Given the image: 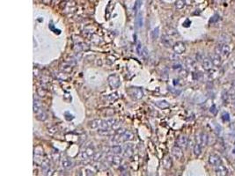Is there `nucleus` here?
I'll list each match as a JSON object with an SVG mask.
<instances>
[{
    "label": "nucleus",
    "instance_id": "a878e982",
    "mask_svg": "<svg viewBox=\"0 0 235 176\" xmlns=\"http://www.w3.org/2000/svg\"><path fill=\"white\" fill-rule=\"evenodd\" d=\"M159 35H160V28H159V27H157V28H155L152 31V33H151V37H152V39L155 40V39L158 38Z\"/></svg>",
    "mask_w": 235,
    "mask_h": 176
},
{
    "label": "nucleus",
    "instance_id": "5701e85b",
    "mask_svg": "<svg viewBox=\"0 0 235 176\" xmlns=\"http://www.w3.org/2000/svg\"><path fill=\"white\" fill-rule=\"evenodd\" d=\"M194 153L195 156H200L202 153V145L198 143H197L194 146Z\"/></svg>",
    "mask_w": 235,
    "mask_h": 176
},
{
    "label": "nucleus",
    "instance_id": "1a4fd4ad",
    "mask_svg": "<svg viewBox=\"0 0 235 176\" xmlns=\"http://www.w3.org/2000/svg\"><path fill=\"white\" fill-rule=\"evenodd\" d=\"M172 154L177 160H180L182 158H183V152H182V148L175 145L172 149Z\"/></svg>",
    "mask_w": 235,
    "mask_h": 176
},
{
    "label": "nucleus",
    "instance_id": "c85d7f7f",
    "mask_svg": "<svg viewBox=\"0 0 235 176\" xmlns=\"http://www.w3.org/2000/svg\"><path fill=\"white\" fill-rule=\"evenodd\" d=\"M82 172L84 173V175H94L95 174V171H93L92 169L89 168H83Z\"/></svg>",
    "mask_w": 235,
    "mask_h": 176
},
{
    "label": "nucleus",
    "instance_id": "a19ab883",
    "mask_svg": "<svg viewBox=\"0 0 235 176\" xmlns=\"http://www.w3.org/2000/svg\"><path fill=\"white\" fill-rule=\"evenodd\" d=\"M226 1V0H215V3L216 4H222V3H224Z\"/></svg>",
    "mask_w": 235,
    "mask_h": 176
},
{
    "label": "nucleus",
    "instance_id": "37998d69",
    "mask_svg": "<svg viewBox=\"0 0 235 176\" xmlns=\"http://www.w3.org/2000/svg\"><path fill=\"white\" fill-rule=\"evenodd\" d=\"M234 31H235V28H234Z\"/></svg>",
    "mask_w": 235,
    "mask_h": 176
},
{
    "label": "nucleus",
    "instance_id": "9b49d317",
    "mask_svg": "<svg viewBox=\"0 0 235 176\" xmlns=\"http://www.w3.org/2000/svg\"><path fill=\"white\" fill-rule=\"evenodd\" d=\"M61 165L62 167L65 170H68L73 167V161L69 158H63L61 159Z\"/></svg>",
    "mask_w": 235,
    "mask_h": 176
},
{
    "label": "nucleus",
    "instance_id": "c9c22d12",
    "mask_svg": "<svg viewBox=\"0 0 235 176\" xmlns=\"http://www.w3.org/2000/svg\"><path fill=\"white\" fill-rule=\"evenodd\" d=\"M210 111H211V114H213V115H216V114H217V107H216V106H215V105H212V106L211 107V108H210Z\"/></svg>",
    "mask_w": 235,
    "mask_h": 176
},
{
    "label": "nucleus",
    "instance_id": "b1692460",
    "mask_svg": "<svg viewBox=\"0 0 235 176\" xmlns=\"http://www.w3.org/2000/svg\"><path fill=\"white\" fill-rule=\"evenodd\" d=\"M186 4H187L186 0H177V2L175 3V8L177 10H181L184 8Z\"/></svg>",
    "mask_w": 235,
    "mask_h": 176
},
{
    "label": "nucleus",
    "instance_id": "c756f323",
    "mask_svg": "<svg viewBox=\"0 0 235 176\" xmlns=\"http://www.w3.org/2000/svg\"><path fill=\"white\" fill-rule=\"evenodd\" d=\"M229 95L231 97H235V81H233L232 84L231 89L229 91Z\"/></svg>",
    "mask_w": 235,
    "mask_h": 176
},
{
    "label": "nucleus",
    "instance_id": "0eeeda50",
    "mask_svg": "<svg viewBox=\"0 0 235 176\" xmlns=\"http://www.w3.org/2000/svg\"><path fill=\"white\" fill-rule=\"evenodd\" d=\"M134 145L132 144H127L123 149V155L126 158H131L134 155Z\"/></svg>",
    "mask_w": 235,
    "mask_h": 176
},
{
    "label": "nucleus",
    "instance_id": "aec40b11",
    "mask_svg": "<svg viewBox=\"0 0 235 176\" xmlns=\"http://www.w3.org/2000/svg\"><path fill=\"white\" fill-rule=\"evenodd\" d=\"M110 152L113 153V154H115V155H120L123 152V149L122 148V146L118 145V144H114L111 147L110 149Z\"/></svg>",
    "mask_w": 235,
    "mask_h": 176
},
{
    "label": "nucleus",
    "instance_id": "79ce46f5",
    "mask_svg": "<svg viewBox=\"0 0 235 176\" xmlns=\"http://www.w3.org/2000/svg\"><path fill=\"white\" fill-rule=\"evenodd\" d=\"M234 109H235V103H234Z\"/></svg>",
    "mask_w": 235,
    "mask_h": 176
},
{
    "label": "nucleus",
    "instance_id": "f257e3e1",
    "mask_svg": "<svg viewBox=\"0 0 235 176\" xmlns=\"http://www.w3.org/2000/svg\"><path fill=\"white\" fill-rule=\"evenodd\" d=\"M95 153H96L95 147L93 143L90 142V143L84 145L83 149L81 150V152H80V158L83 160H88V159H93L94 157Z\"/></svg>",
    "mask_w": 235,
    "mask_h": 176
},
{
    "label": "nucleus",
    "instance_id": "f8f14e48",
    "mask_svg": "<svg viewBox=\"0 0 235 176\" xmlns=\"http://www.w3.org/2000/svg\"><path fill=\"white\" fill-rule=\"evenodd\" d=\"M210 57H211V60L212 62V64L214 66L216 67H219L221 66L222 64V59L220 57V55L217 54V53H212L210 55Z\"/></svg>",
    "mask_w": 235,
    "mask_h": 176
},
{
    "label": "nucleus",
    "instance_id": "ddd939ff",
    "mask_svg": "<svg viewBox=\"0 0 235 176\" xmlns=\"http://www.w3.org/2000/svg\"><path fill=\"white\" fill-rule=\"evenodd\" d=\"M215 173L217 176H226L228 175V170L227 168L223 166V165H218L217 167H216V170H215Z\"/></svg>",
    "mask_w": 235,
    "mask_h": 176
},
{
    "label": "nucleus",
    "instance_id": "39448f33",
    "mask_svg": "<svg viewBox=\"0 0 235 176\" xmlns=\"http://www.w3.org/2000/svg\"><path fill=\"white\" fill-rule=\"evenodd\" d=\"M108 85L112 89H117L121 85V79L117 74H111L108 78Z\"/></svg>",
    "mask_w": 235,
    "mask_h": 176
},
{
    "label": "nucleus",
    "instance_id": "cd10ccee",
    "mask_svg": "<svg viewBox=\"0 0 235 176\" xmlns=\"http://www.w3.org/2000/svg\"><path fill=\"white\" fill-rule=\"evenodd\" d=\"M136 24H137V28H142L143 27V16L141 13H139L137 16V19H136Z\"/></svg>",
    "mask_w": 235,
    "mask_h": 176
},
{
    "label": "nucleus",
    "instance_id": "6ab92c4d",
    "mask_svg": "<svg viewBox=\"0 0 235 176\" xmlns=\"http://www.w3.org/2000/svg\"><path fill=\"white\" fill-rule=\"evenodd\" d=\"M154 104L161 108V109H166V108H169V107H170V105H169V103L166 101V100L165 99H161V100H157V101L154 102Z\"/></svg>",
    "mask_w": 235,
    "mask_h": 176
},
{
    "label": "nucleus",
    "instance_id": "bb28decb",
    "mask_svg": "<svg viewBox=\"0 0 235 176\" xmlns=\"http://www.w3.org/2000/svg\"><path fill=\"white\" fill-rule=\"evenodd\" d=\"M161 42L163 43V45L165 47H170V46H172V41L169 39L168 37H166V36H163L162 37Z\"/></svg>",
    "mask_w": 235,
    "mask_h": 176
},
{
    "label": "nucleus",
    "instance_id": "4be33fe9",
    "mask_svg": "<svg viewBox=\"0 0 235 176\" xmlns=\"http://www.w3.org/2000/svg\"><path fill=\"white\" fill-rule=\"evenodd\" d=\"M36 119L39 120V121H45L47 119V114L42 109L40 112L36 113Z\"/></svg>",
    "mask_w": 235,
    "mask_h": 176
},
{
    "label": "nucleus",
    "instance_id": "58836bf2",
    "mask_svg": "<svg viewBox=\"0 0 235 176\" xmlns=\"http://www.w3.org/2000/svg\"><path fill=\"white\" fill-rule=\"evenodd\" d=\"M218 17H219V16H218L217 14H215V15H214V16L211 18V19L210 20V22H211H211H213V23H214V22L217 21V20L219 19V18H218Z\"/></svg>",
    "mask_w": 235,
    "mask_h": 176
},
{
    "label": "nucleus",
    "instance_id": "393cba45",
    "mask_svg": "<svg viewBox=\"0 0 235 176\" xmlns=\"http://www.w3.org/2000/svg\"><path fill=\"white\" fill-rule=\"evenodd\" d=\"M185 64L188 68H195V61L192 58H187L185 61Z\"/></svg>",
    "mask_w": 235,
    "mask_h": 176
},
{
    "label": "nucleus",
    "instance_id": "7ed1b4c3",
    "mask_svg": "<svg viewBox=\"0 0 235 176\" xmlns=\"http://www.w3.org/2000/svg\"><path fill=\"white\" fill-rule=\"evenodd\" d=\"M231 52V48L228 43H219L215 48V53L218 55H222L225 57H227Z\"/></svg>",
    "mask_w": 235,
    "mask_h": 176
},
{
    "label": "nucleus",
    "instance_id": "e433bc0d",
    "mask_svg": "<svg viewBox=\"0 0 235 176\" xmlns=\"http://www.w3.org/2000/svg\"><path fill=\"white\" fill-rule=\"evenodd\" d=\"M180 76L181 77H183V78H186L188 76V71L183 70V69H181L180 71Z\"/></svg>",
    "mask_w": 235,
    "mask_h": 176
},
{
    "label": "nucleus",
    "instance_id": "a211bd4d",
    "mask_svg": "<svg viewBox=\"0 0 235 176\" xmlns=\"http://www.w3.org/2000/svg\"><path fill=\"white\" fill-rule=\"evenodd\" d=\"M197 139L198 140V144H200L203 146H205L207 144H208V139H209V137H208V135H206L205 133H201L200 136H198V138H197Z\"/></svg>",
    "mask_w": 235,
    "mask_h": 176
},
{
    "label": "nucleus",
    "instance_id": "4c0bfd02",
    "mask_svg": "<svg viewBox=\"0 0 235 176\" xmlns=\"http://www.w3.org/2000/svg\"><path fill=\"white\" fill-rule=\"evenodd\" d=\"M203 55L201 54V53H197V60L198 61V62H203Z\"/></svg>",
    "mask_w": 235,
    "mask_h": 176
},
{
    "label": "nucleus",
    "instance_id": "dca6fc26",
    "mask_svg": "<svg viewBox=\"0 0 235 176\" xmlns=\"http://www.w3.org/2000/svg\"><path fill=\"white\" fill-rule=\"evenodd\" d=\"M101 124H102V120L94 119L89 122V127L93 130H98L101 127Z\"/></svg>",
    "mask_w": 235,
    "mask_h": 176
},
{
    "label": "nucleus",
    "instance_id": "6e6552de",
    "mask_svg": "<svg viewBox=\"0 0 235 176\" xmlns=\"http://www.w3.org/2000/svg\"><path fill=\"white\" fill-rule=\"evenodd\" d=\"M221 162H222L221 158L217 154H211L209 157V163H210V165L213 167H217L218 165L221 164Z\"/></svg>",
    "mask_w": 235,
    "mask_h": 176
},
{
    "label": "nucleus",
    "instance_id": "ea45409f",
    "mask_svg": "<svg viewBox=\"0 0 235 176\" xmlns=\"http://www.w3.org/2000/svg\"><path fill=\"white\" fill-rule=\"evenodd\" d=\"M190 24H191V21L189 19H186V21L183 22V27L185 28H189L190 26Z\"/></svg>",
    "mask_w": 235,
    "mask_h": 176
},
{
    "label": "nucleus",
    "instance_id": "f03ea898",
    "mask_svg": "<svg viewBox=\"0 0 235 176\" xmlns=\"http://www.w3.org/2000/svg\"><path fill=\"white\" fill-rule=\"evenodd\" d=\"M127 93L129 95L134 99H141L143 97V91L141 87L138 86H130L127 89Z\"/></svg>",
    "mask_w": 235,
    "mask_h": 176
},
{
    "label": "nucleus",
    "instance_id": "2f4dec72",
    "mask_svg": "<svg viewBox=\"0 0 235 176\" xmlns=\"http://www.w3.org/2000/svg\"><path fill=\"white\" fill-rule=\"evenodd\" d=\"M64 116H65V119H66L67 121H71L72 119H74L73 115H71V113H69V112H65Z\"/></svg>",
    "mask_w": 235,
    "mask_h": 176
},
{
    "label": "nucleus",
    "instance_id": "20e7f679",
    "mask_svg": "<svg viewBox=\"0 0 235 176\" xmlns=\"http://www.w3.org/2000/svg\"><path fill=\"white\" fill-rule=\"evenodd\" d=\"M106 161L108 165L114 167H119L122 166L123 163V159L119 156V155H108L106 157Z\"/></svg>",
    "mask_w": 235,
    "mask_h": 176
},
{
    "label": "nucleus",
    "instance_id": "412c9836",
    "mask_svg": "<svg viewBox=\"0 0 235 176\" xmlns=\"http://www.w3.org/2000/svg\"><path fill=\"white\" fill-rule=\"evenodd\" d=\"M42 109V107L41 101L37 98H34V112L36 114V113L40 112Z\"/></svg>",
    "mask_w": 235,
    "mask_h": 176
},
{
    "label": "nucleus",
    "instance_id": "2eb2a0df",
    "mask_svg": "<svg viewBox=\"0 0 235 176\" xmlns=\"http://www.w3.org/2000/svg\"><path fill=\"white\" fill-rule=\"evenodd\" d=\"M202 65H203V68L205 70V71H210L212 69V66H213V64L211 60V58H208V57H204L203 62H202Z\"/></svg>",
    "mask_w": 235,
    "mask_h": 176
},
{
    "label": "nucleus",
    "instance_id": "423d86ee",
    "mask_svg": "<svg viewBox=\"0 0 235 176\" xmlns=\"http://www.w3.org/2000/svg\"><path fill=\"white\" fill-rule=\"evenodd\" d=\"M173 49L176 55H181L186 51V45L182 42H177L173 45Z\"/></svg>",
    "mask_w": 235,
    "mask_h": 176
},
{
    "label": "nucleus",
    "instance_id": "f3484780",
    "mask_svg": "<svg viewBox=\"0 0 235 176\" xmlns=\"http://www.w3.org/2000/svg\"><path fill=\"white\" fill-rule=\"evenodd\" d=\"M162 164H163V167L164 168H166V170L170 169L173 166V161H172V159L170 156H166L164 159H163V161H162Z\"/></svg>",
    "mask_w": 235,
    "mask_h": 176
},
{
    "label": "nucleus",
    "instance_id": "9d476101",
    "mask_svg": "<svg viewBox=\"0 0 235 176\" xmlns=\"http://www.w3.org/2000/svg\"><path fill=\"white\" fill-rule=\"evenodd\" d=\"M188 143H189V140L186 136H180L176 139V145L180 148H187Z\"/></svg>",
    "mask_w": 235,
    "mask_h": 176
},
{
    "label": "nucleus",
    "instance_id": "473e14b6",
    "mask_svg": "<svg viewBox=\"0 0 235 176\" xmlns=\"http://www.w3.org/2000/svg\"><path fill=\"white\" fill-rule=\"evenodd\" d=\"M222 119H223L224 122H228V121L230 120V116H229V114H228V113L225 112L224 114H223V116H222Z\"/></svg>",
    "mask_w": 235,
    "mask_h": 176
},
{
    "label": "nucleus",
    "instance_id": "f704fd0d",
    "mask_svg": "<svg viewBox=\"0 0 235 176\" xmlns=\"http://www.w3.org/2000/svg\"><path fill=\"white\" fill-rule=\"evenodd\" d=\"M139 7H140V0H137V1H136V4H135V5H134V11H135V12H137V11H138Z\"/></svg>",
    "mask_w": 235,
    "mask_h": 176
},
{
    "label": "nucleus",
    "instance_id": "7c9ffc66",
    "mask_svg": "<svg viewBox=\"0 0 235 176\" xmlns=\"http://www.w3.org/2000/svg\"><path fill=\"white\" fill-rule=\"evenodd\" d=\"M52 159H53V160L55 162H57L59 160V159H60V154L57 152H53V153H52Z\"/></svg>",
    "mask_w": 235,
    "mask_h": 176
},
{
    "label": "nucleus",
    "instance_id": "72a5a7b5",
    "mask_svg": "<svg viewBox=\"0 0 235 176\" xmlns=\"http://www.w3.org/2000/svg\"><path fill=\"white\" fill-rule=\"evenodd\" d=\"M173 69L180 71V70L182 69V65H181V64H180V62H177V64H174L173 65Z\"/></svg>",
    "mask_w": 235,
    "mask_h": 176
},
{
    "label": "nucleus",
    "instance_id": "4468645a",
    "mask_svg": "<svg viewBox=\"0 0 235 176\" xmlns=\"http://www.w3.org/2000/svg\"><path fill=\"white\" fill-rule=\"evenodd\" d=\"M135 135L132 131L130 130H125L124 133L122 136V141L123 142H128V141H131L134 139Z\"/></svg>",
    "mask_w": 235,
    "mask_h": 176
}]
</instances>
